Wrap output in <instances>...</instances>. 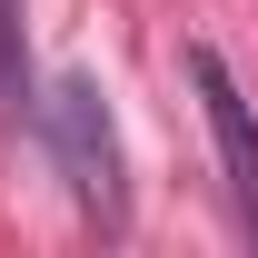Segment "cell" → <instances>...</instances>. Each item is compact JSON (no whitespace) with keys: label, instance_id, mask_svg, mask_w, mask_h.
Masks as SVG:
<instances>
[{"label":"cell","instance_id":"1","mask_svg":"<svg viewBox=\"0 0 258 258\" xmlns=\"http://www.w3.org/2000/svg\"><path fill=\"white\" fill-rule=\"evenodd\" d=\"M40 149H50V169L70 179V199H80V219L99 228H129V169H119V129H109V109H99V80H50L40 90Z\"/></svg>","mask_w":258,"mask_h":258},{"label":"cell","instance_id":"2","mask_svg":"<svg viewBox=\"0 0 258 258\" xmlns=\"http://www.w3.org/2000/svg\"><path fill=\"white\" fill-rule=\"evenodd\" d=\"M189 80H199V99H209V139H219L228 199H238V219H248V238H258V109H248V90L228 80V60L209 40L189 50Z\"/></svg>","mask_w":258,"mask_h":258},{"label":"cell","instance_id":"3","mask_svg":"<svg viewBox=\"0 0 258 258\" xmlns=\"http://www.w3.org/2000/svg\"><path fill=\"white\" fill-rule=\"evenodd\" d=\"M0 109H10V129H40V80H30V0H0Z\"/></svg>","mask_w":258,"mask_h":258}]
</instances>
